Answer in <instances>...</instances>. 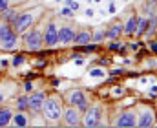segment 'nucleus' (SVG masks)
<instances>
[{
	"instance_id": "obj_39",
	"label": "nucleus",
	"mask_w": 157,
	"mask_h": 128,
	"mask_svg": "<svg viewBox=\"0 0 157 128\" xmlns=\"http://www.w3.org/2000/svg\"><path fill=\"white\" fill-rule=\"evenodd\" d=\"M2 103H4V95L0 93V104H2Z\"/></svg>"
},
{
	"instance_id": "obj_1",
	"label": "nucleus",
	"mask_w": 157,
	"mask_h": 128,
	"mask_svg": "<svg viewBox=\"0 0 157 128\" xmlns=\"http://www.w3.org/2000/svg\"><path fill=\"white\" fill-rule=\"evenodd\" d=\"M44 115L49 119V121H57L62 117V104L57 97H49L44 101Z\"/></svg>"
},
{
	"instance_id": "obj_31",
	"label": "nucleus",
	"mask_w": 157,
	"mask_h": 128,
	"mask_svg": "<svg viewBox=\"0 0 157 128\" xmlns=\"http://www.w3.org/2000/svg\"><path fill=\"white\" fill-rule=\"evenodd\" d=\"M24 90H26V92H31V90H33V82H31V81H26Z\"/></svg>"
},
{
	"instance_id": "obj_15",
	"label": "nucleus",
	"mask_w": 157,
	"mask_h": 128,
	"mask_svg": "<svg viewBox=\"0 0 157 128\" xmlns=\"http://www.w3.org/2000/svg\"><path fill=\"white\" fill-rule=\"evenodd\" d=\"M137 20H139V18H137L135 15H134V16H130L123 31H124L126 35H134V33H135V29H137Z\"/></svg>"
},
{
	"instance_id": "obj_29",
	"label": "nucleus",
	"mask_w": 157,
	"mask_h": 128,
	"mask_svg": "<svg viewBox=\"0 0 157 128\" xmlns=\"http://www.w3.org/2000/svg\"><path fill=\"white\" fill-rule=\"evenodd\" d=\"M7 7H9V0H0V11H4Z\"/></svg>"
},
{
	"instance_id": "obj_38",
	"label": "nucleus",
	"mask_w": 157,
	"mask_h": 128,
	"mask_svg": "<svg viewBox=\"0 0 157 128\" xmlns=\"http://www.w3.org/2000/svg\"><path fill=\"white\" fill-rule=\"evenodd\" d=\"M84 13H86V15H88V16H91V15H93V9H91V7H88V9H86V11H84Z\"/></svg>"
},
{
	"instance_id": "obj_2",
	"label": "nucleus",
	"mask_w": 157,
	"mask_h": 128,
	"mask_svg": "<svg viewBox=\"0 0 157 128\" xmlns=\"http://www.w3.org/2000/svg\"><path fill=\"white\" fill-rule=\"evenodd\" d=\"M42 44H44V40H42L40 31L31 29L29 33H26V46H27V49H31V51H38V49L42 48Z\"/></svg>"
},
{
	"instance_id": "obj_3",
	"label": "nucleus",
	"mask_w": 157,
	"mask_h": 128,
	"mask_svg": "<svg viewBox=\"0 0 157 128\" xmlns=\"http://www.w3.org/2000/svg\"><path fill=\"white\" fill-rule=\"evenodd\" d=\"M44 101H46V93L44 92H35L27 97V104H29V110L33 112H40L44 108Z\"/></svg>"
},
{
	"instance_id": "obj_20",
	"label": "nucleus",
	"mask_w": 157,
	"mask_h": 128,
	"mask_svg": "<svg viewBox=\"0 0 157 128\" xmlns=\"http://www.w3.org/2000/svg\"><path fill=\"white\" fill-rule=\"evenodd\" d=\"M11 33H15V31L11 29V24L4 22V24L0 26V40H2V38H5V37H9Z\"/></svg>"
},
{
	"instance_id": "obj_27",
	"label": "nucleus",
	"mask_w": 157,
	"mask_h": 128,
	"mask_svg": "<svg viewBox=\"0 0 157 128\" xmlns=\"http://www.w3.org/2000/svg\"><path fill=\"white\" fill-rule=\"evenodd\" d=\"M66 4H68V7H71L73 11H79V7H80L77 0H66Z\"/></svg>"
},
{
	"instance_id": "obj_28",
	"label": "nucleus",
	"mask_w": 157,
	"mask_h": 128,
	"mask_svg": "<svg viewBox=\"0 0 157 128\" xmlns=\"http://www.w3.org/2000/svg\"><path fill=\"white\" fill-rule=\"evenodd\" d=\"M108 48H110L112 51H119V49L123 48V44H121V42H112V44H110Z\"/></svg>"
},
{
	"instance_id": "obj_4",
	"label": "nucleus",
	"mask_w": 157,
	"mask_h": 128,
	"mask_svg": "<svg viewBox=\"0 0 157 128\" xmlns=\"http://www.w3.org/2000/svg\"><path fill=\"white\" fill-rule=\"evenodd\" d=\"M42 40H44V44H46V46H49V48H51V46H55V44L59 42V29H57V26H55V24H49V26L46 27Z\"/></svg>"
},
{
	"instance_id": "obj_6",
	"label": "nucleus",
	"mask_w": 157,
	"mask_h": 128,
	"mask_svg": "<svg viewBox=\"0 0 157 128\" xmlns=\"http://www.w3.org/2000/svg\"><path fill=\"white\" fill-rule=\"evenodd\" d=\"M31 22H33V15H31V13H22V15H18V18L15 20V29H16V33H24V31L31 26Z\"/></svg>"
},
{
	"instance_id": "obj_23",
	"label": "nucleus",
	"mask_w": 157,
	"mask_h": 128,
	"mask_svg": "<svg viewBox=\"0 0 157 128\" xmlns=\"http://www.w3.org/2000/svg\"><path fill=\"white\" fill-rule=\"evenodd\" d=\"M102 37H106V33H104V29H99V31L91 37V40H93V42H101V40H102Z\"/></svg>"
},
{
	"instance_id": "obj_16",
	"label": "nucleus",
	"mask_w": 157,
	"mask_h": 128,
	"mask_svg": "<svg viewBox=\"0 0 157 128\" xmlns=\"http://www.w3.org/2000/svg\"><path fill=\"white\" fill-rule=\"evenodd\" d=\"M11 117H13V114L9 108H0V126H7L11 123Z\"/></svg>"
},
{
	"instance_id": "obj_13",
	"label": "nucleus",
	"mask_w": 157,
	"mask_h": 128,
	"mask_svg": "<svg viewBox=\"0 0 157 128\" xmlns=\"http://www.w3.org/2000/svg\"><path fill=\"white\" fill-rule=\"evenodd\" d=\"M0 16L7 22V24H15V20L18 18V15H16V11L15 9H4V11H0Z\"/></svg>"
},
{
	"instance_id": "obj_25",
	"label": "nucleus",
	"mask_w": 157,
	"mask_h": 128,
	"mask_svg": "<svg viewBox=\"0 0 157 128\" xmlns=\"http://www.w3.org/2000/svg\"><path fill=\"white\" fill-rule=\"evenodd\" d=\"M73 13H75V11H73L71 7H62V9H60V16H73Z\"/></svg>"
},
{
	"instance_id": "obj_14",
	"label": "nucleus",
	"mask_w": 157,
	"mask_h": 128,
	"mask_svg": "<svg viewBox=\"0 0 157 128\" xmlns=\"http://www.w3.org/2000/svg\"><path fill=\"white\" fill-rule=\"evenodd\" d=\"M16 48V33H11L9 37L2 38V49H15Z\"/></svg>"
},
{
	"instance_id": "obj_36",
	"label": "nucleus",
	"mask_w": 157,
	"mask_h": 128,
	"mask_svg": "<svg viewBox=\"0 0 157 128\" xmlns=\"http://www.w3.org/2000/svg\"><path fill=\"white\" fill-rule=\"evenodd\" d=\"M145 55H146V49H143V51H139V53H137V59H143Z\"/></svg>"
},
{
	"instance_id": "obj_33",
	"label": "nucleus",
	"mask_w": 157,
	"mask_h": 128,
	"mask_svg": "<svg viewBox=\"0 0 157 128\" xmlns=\"http://www.w3.org/2000/svg\"><path fill=\"white\" fill-rule=\"evenodd\" d=\"M113 95H119V97H121V95H124V90H123V88H115Z\"/></svg>"
},
{
	"instance_id": "obj_26",
	"label": "nucleus",
	"mask_w": 157,
	"mask_h": 128,
	"mask_svg": "<svg viewBox=\"0 0 157 128\" xmlns=\"http://www.w3.org/2000/svg\"><path fill=\"white\" fill-rule=\"evenodd\" d=\"M90 77H104V71L101 68H95V70L90 71Z\"/></svg>"
},
{
	"instance_id": "obj_7",
	"label": "nucleus",
	"mask_w": 157,
	"mask_h": 128,
	"mask_svg": "<svg viewBox=\"0 0 157 128\" xmlns=\"http://www.w3.org/2000/svg\"><path fill=\"white\" fill-rule=\"evenodd\" d=\"M70 104H77L80 110H86L88 108V99H86V95L80 92V90H75V92H71L70 93V101H68Z\"/></svg>"
},
{
	"instance_id": "obj_10",
	"label": "nucleus",
	"mask_w": 157,
	"mask_h": 128,
	"mask_svg": "<svg viewBox=\"0 0 157 128\" xmlns=\"http://www.w3.org/2000/svg\"><path fill=\"white\" fill-rule=\"evenodd\" d=\"M64 119H66V123L70 125V126H77V125H80V119H79V112L75 110V108H70L66 114H64Z\"/></svg>"
},
{
	"instance_id": "obj_35",
	"label": "nucleus",
	"mask_w": 157,
	"mask_h": 128,
	"mask_svg": "<svg viewBox=\"0 0 157 128\" xmlns=\"http://www.w3.org/2000/svg\"><path fill=\"white\" fill-rule=\"evenodd\" d=\"M137 48H139V44H137V42H132V44H130V49H134V51H135Z\"/></svg>"
},
{
	"instance_id": "obj_12",
	"label": "nucleus",
	"mask_w": 157,
	"mask_h": 128,
	"mask_svg": "<svg viewBox=\"0 0 157 128\" xmlns=\"http://www.w3.org/2000/svg\"><path fill=\"white\" fill-rule=\"evenodd\" d=\"M137 125H139L141 128L152 126V125H154V114H152V112H145V114H141V119L137 121Z\"/></svg>"
},
{
	"instance_id": "obj_22",
	"label": "nucleus",
	"mask_w": 157,
	"mask_h": 128,
	"mask_svg": "<svg viewBox=\"0 0 157 128\" xmlns=\"http://www.w3.org/2000/svg\"><path fill=\"white\" fill-rule=\"evenodd\" d=\"M155 15H157V4L155 0H152L150 5H148V16H155Z\"/></svg>"
},
{
	"instance_id": "obj_9",
	"label": "nucleus",
	"mask_w": 157,
	"mask_h": 128,
	"mask_svg": "<svg viewBox=\"0 0 157 128\" xmlns=\"http://www.w3.org/2000/svg\"><path fill=\"white\" fill-rule=\"evenodd\" d=\"M117 126H123V128H130V126H135L137 125V119H135V114L134 112H124L119 119H117V123H115Z\"/></svg>"
},
{
	"instance_id": "obj_21",
	"label": "nucleus",
	"mask_w": 157,
	"mask_h": 128,
	"mask_svg": "<svg viewBox=\"0 0 157 128\" xmlns=\"http://www.w3.org/2000/svg\"><path fill=\"white\" fill-rule=\"evenodd\" d=\"M16 108H18V112L27 110V108H29V104H27V97H18V99H16Z\"/></svg>"
},
{
	"instance_id": "obj_30",
	"label": "nucleus",
	"mask_w": 157,
	"mask_h": 128,
	"mask_svg": "<svg viewBox=\"0 0 157 128\" xmlns=\"http://www.w3.org/2000/svg\"><path fill=\"white\" fill-rule=\"evenodd\" d=\"M110 73H112V75L115 77V75H121V73H124V70H123V68H115V70H112Z\"/></svg>"
},
{
	"instance_id": "obj_18",
	"label": "nucleus",
	"mask_w": 157,
	"mask_h": 128,
	"mask_svg": "<svg viewBox=\"0 0 157 128\" xmlns=\"http://www.w3.org/2000/svg\"><path fill=\"white\" fill-rule=\"evenodd\" d=\"M146 27H148V18H141V20H137L135 35H145V33H146Z\"/></svg>"
},
{
	"instance_id": "obj_32",
	"label": "nucleus",
	"mask_w": 157,
	"mask_h": 128,
	"mask_svg": "<svg viewBox=\"0 0 157 128\" xmlns=\"http://www.w3.org/2000/svg\"><path fill=\"white\" fill-rule=\"evenodd\" d=\"M150 48H152V51L157 55V40H152V42H150Z\"/></svg>"
},
{
	"instance_id": "obj_19",
	"label": "nucleus",
	"mask_w": 157,
	"mask_h": 128,
	"mask_svg": "<svg viewBox=\"0 0 157 128\" xmlns=\"http://www.w3.org/2000/svg\"><path fill=\"white\" fill-rule=\"evenodd\" d=\"M121 33H123V26H121V24H115V26H112V29H108V31H106V37L115 38V37H119Z\"/></svg>"
},
{
	"instance_id": "obj_37",
	"label": "nucleus",
	"mask_w": 157,
	"mask_h": 128,
	"mask_svg": "<svg viewBox=\"0 0 157 128\" xmlns=\"http://www.w3.org/2000/svg\"><path fill=\"white\" fill-rule=\"evenodd\" d=\"M99 62H101V64H102V66H106V64H110V59H101V60H99Z\"/></svg>"
},
{
	"instance_id": "obj_5",
	"label": "nucleus",
	"mask_w": 157,
	"mask_h": 128,
	"mask_svg": "<svg viewBox=\"0 0 157 128\" xmlns=\"http://www.w3.org/2000/svg\"><path fill=\"white\" fill-rule=\"evenodd\" d=\"M101 119V108L99 106H91L86 108V117H84V126H97Z\"/></svg>"
},
{
	"instance_id": "obj_24",
	"label": "nucleus",
	"mask_w": 157,
	"mask_h": 128,
	"mask_svg": "<svg viewBox=\"0 0 157 128\" xmlns=\"http://www.w3.org/2000/svg\"><path fill=\"white\" fill-rule=\"evenodd\" d=\"M11 64H13L15 68H16V66H22V64H24V57H22V55H15L13 60H11Z\"/></svg>"
},
{
	"instance_id": "obj_17",
	"label": "nucleus",
	"mask_w": 157,
	"mask_h": 128,
	"mask_svg": "<svg viewBox=\"0 0 157 128\" xmlns=\"http://www.w3.org/2000/svg\"><path fill=\"white\" fill-rule=\"evenodd\" d=\"M11 123H13L15 126H27V117H26L24 112H18L16 115L11 117Z\"/></svg>"
},
{
	"instance_id": "obj_34",
	"label": "nucleus",
	"mask_w": 157,
	"mask_h": 128,
	"mask_svg": "<svg viewBox=\"0 0 157 128\" xmlns=\"http://www.w3.org/2000/svg\"><path fill=\"white\" fill-rule=\"evenodd\" d=\"M35 77H37V73H35V71H31V73H27V75H26V79H27V81H33Z\"/></svg>"
},
{
	"instance_id": "obj_8",
	"label": "nucleus",
	"mask_w": 157,
	"mask_h": 128,
	"mask_svg": "<svg viewBox=\"0 0 157 128\" xmlns=\"http://www.w3.org/2000/svg\"><path fill=\"white\" fill-rule=\"evenodd\" d=\"M75 40V29L70 26H62L59 29V42L60 44H71Z\"/></svg>"
},
{
	"instance_id": "obj_11",
	"label": "nucleus",
	"mask_w": 157,
	"mask_h": 128,
	"mask_svg": "<svg viewBox=\"0 0 157 128\" xmlns=\"http://www.w3.org/2000/svg\"><path fill=\"white\" fill-rule=\"evenodd\" d=\"M91 40V33L90 31H80V33H75V44L77 46H84V44H88Z\"/></svg>"
}]
</instances>
